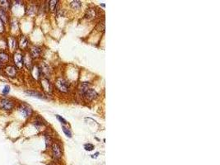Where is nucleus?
<instances>
[{"instance_id": "f257e3e1", "label": "nucleus", "mask_w": 220, "mask_h": 165, "mask_svg": "<svg viewBox=\"0 0 220 165\" xmlns=\"http://www.w3.org/2000/svg\"><path fill=\"white\" fill-rule=\"evenodd\" d=\"M14 102L12 99L9 98H1L0 99V108L4 111H11L13 109Z\"/></svg>"}, {"instance_id": "f03ea898", "label": "nucleus", "mask_w": 220, "mask_h": 165, "mask_svg": "<svg viewBox=\"0 0 220 165\" xmlns=\"http://www.w3.org/2000/svg\"><path fill=\"white\" fill-rule=\"evenodd\" d=\"M56 86L58 88V89L60 92H67L68 91V83L67 82L65 79L59 78L56 81Z\"/></svg>"}, {"instance_id": "7ed1b4c3", "label": "nucleus", "mask_w": 220, "mask_h": 165, "mask_svg": "<svg viewBox=\"0 0 220 165\" xmlns=\"http://www.w3.org/2000/svg\"><path fill=\"white\" fill-rule=\"evenodd\" d=\"M18 110L24 117H29L32 114V109L31 108L30 106H28L26 103H21Z\"/></svg>"}, {"instance_id": "20e7f679", "label": "nucleus", "mask_w": 220, "mask_h": 165, "mask_svg": "<svg viewBox=\"0 0 220 165\" xmlns=\"http://www.w3.org/2000/svg\"><path fill=\"white\" fill-rule=\"evenodd\" d=\"M13 61L15 65L21 69L23 66V56L20 52H15L13 54Z\"/></svg>"}, {"instance_id": "39448f33", "label": "nucleus", "mask_w": 220, "mask_h": 165, "mask_svg": "<svg viewBox=\"0 0 220 165\" xmlns=\"http://www.w3.org/2000/svg\"><path fill=\"white\" fill-rule=\"evenodd\" d=\"M52 154H53L54 158H55V159H60L62 156L60 146L56 143L52 145Z\"/></svg>"}, {"instance_id": "423d86ee", "label": "nucleus", "mask_w": 220, "mask_h": 165, "mask_svg": "<svg viewBox=\"0 0 220 165\" xmlns=\"http://www.w3.org/2000/svg\"><path fill=\"white\" fill-rule=\"evenodd\" d=\"M4 71H5V73L7 74V76L11 77V78H13V77L16 76V74H17V69H16L15 66H7V67L4 69Z\"/></svg>"}, {"instance_id": "0eeeda50", "label": "nucleus", "mask_w": 220, "mask_h": 165, "mask_svg": "<svg viewBox=\"0 0 220 165\" xmlns=\"http://www.w3.org/2000/svg\"><path fill=\"white\" fill-rule=\"evenodd\" d=\"M97 9H96V8H89V9L87 11L86 14H85L86 18H87V19H89V20H92V19H94V18H97Z\"/></svg>"}, {"instance_id": "6e6552de", "label": "nucleus", "mask_w": 220, "mask_h": 165, "mask_svg": "<svg viewBox=\"0 0 220 165\" xmlns=\"http://www.w3.org/2000/svg\"><path fill=\"white\" fill-rule=\"evenodd\" d=\"M41 85H42V88L43 89L47 92H51V90H52V87H51V84L50 83V81L47 79H42L41 81Z\"/></svg>"}, {"instance_id": "1a4fd4ad", "label": "nucleus", "mask_w": 220, "mask_h": 165, "mask_svg": "<svg viewBox=\"0 0 220 165\" xmlns=\"http://www.w3.org/2000/svg\"><path fill=\"white\" fill-rule=\"evenodd\" d=\"M30 55L32 58H38L40 55V49L37 46H33L32 47L31 51H30Z\"/></svg>"}, {"instance_id": "9d476101", "label": "nucleus", "mask_w": 220, "mask_h": 165, "mask_svg": "<svg viewBox=\"0 0 220 165\" xmlns=\"http://www.w3.org/2000/svg\"><path fill=\"white\" fill-rule=\"evenodd\" d=\"M7 44L8 48L10 49V51H14L15 48H16V46H17V41H16V39L13 37V36H10L7 38Z\"/></svg>"}, {"instance_id": "9b49d317", "label": "nucleus", "mask_w": 220, "mask_h": 165, "mask_svg": "<svg viewBox=\"0 0 220 165\" xmlns=\"http://www.w3.org/2000/svg\"><path fill=\"white\" fill-rule=\"evenodd\" d=\"M85 96H86V98L88 100H93V99H95L97 97V92H96L94 89H93V88H89L87 90V92H86Z\"/></svg>"}, {"instance_id": "f8f14e48", "label": "nucleus", "mask_w": 220, "mask_h": 165, "mask_svg": "<svg viewBox=\"0 0 220 165\" xmlns=\"http://www.w3.org/2000/svg\"><path fill=\"white\" fill-rule=\"evenodd\" d=\"M89 83L87 82H84V83H82L80 85V88H79V91H80L81 95H85L86 92H87V90L89 89Z\"/></svg>"}, {"instance_id": "ddd939ff", "label": "nucleus", "mask_w": 220, "mask_h": 165, "mask_svg": "<svg viewBox=\"0 0 220 165\" xmlns=\"http://www.w3.org/2000/svg\"><path fill=\"white\" fill-rule=\"evenodd\" d=\"M18 46H19V48L21 49V50H25L28 46V40H27V39L25 36H21V37L19 43H18Z\"/></svg>"}, {"instance_id": "4468645a", "label": "nucleus", "mask_w": 220, "mask_h": 165, "mask_svg": "<svg viewBox=\"0 0 220 165\" xmlns=\"http://www.w3.org/2000/svg\"><path fill=\"white\" fill-rule=\"evenodd\" d=\"M8 60H9V55L7 53L3 52V51L0 52V64L1 65L6 64L8 62Z\"/></svg>"}, {"instance_id": "2eb2a0df", "label": "nucleus", "mask_w": 220, "mask_h": 165, "mask_svg": "<svg viewBox=\"0 0 220 165\" xmlns=\"http://www.w3.org/2000/svg\"><path fill=\"white\" fill-rule=\"evenodd\" d=\"M0 20H2V22L3 23H7L8 22L7 12L4 9H3L2 7H0Z\"/></svg>"}, {"instance_id": "dca6fc26", "label": "nucleus", "mask_w": 220, "mask_h": 165, "mask_svg": "<svg viewBox=\"0 0 220 165\" xmlns=\"http://www.w3.org/2000/svg\"><path fill=\"white\" fill-rule=\"evenodd\" d=\"M26 93L28 94L29 96H31V97H34V98H37L40 99L45 98V97L40 92H36V91H26Z\"/></svg>"}, {"instance_id": "f3484780", "label": "nucleus", "mask_w": 220, "mask_h": 165, "mask_svg": "<svg viewBox=\"0 0 220 165\" xmlns=\"http://www.w3.org/2000/svg\"><path fill=\"white\" fill-rule=\"evenodd\" d=\"M10 5H11V3L9 1H0V7L4 9L6 12L10 8Z\"/></svg>"}, {"instance_id": "a211bd4d", "label": "nucleus", "mask_w": 220, "mask_h": 165, "mask_svg": "<svg viewBox=\"0 0 220 165\" xmlns=\"http://www.w3.org/2000/svg\"><path fill=\"white\" fill-rule=\"evenodd\" d=\"M70 4H71V7H73V9H79L82 6V2L78 1V0H75V1L71 2Z\"/></svg>"}, {"instance_id": "6ab92c4d", "label": "nucleus", "mask_w": 220, "mask_h": 165, "mask_svg": "<svg viewBox=\"0 0 220 165\" xmlns=\"http://www.w3.org/2000/svg\"><path fill=\"white\" fill-rule=\"evenodd\" d=\"M57 3H58V1H57V0H52V1H50L49 6H50V11L54 12L55 7H56V5H57Z\"/></svg>"}, {"instance_id": "aec40b11", "label": "nucleus", "mask_w": 220, "mask_h": 165, "mask_svg": "<svg viewBox=\"0 0 220 165\" xmlns=\"http://www.w3.org/2000/svg\"><path fill=\"white\" fill-rule=\"evenodd\" d=\"M62 129H63V131H64V133L68 137H69V138H71V137H72V133H71V131H70L68 128H66L64 125H62Z\"/></svg>"}, {"instance_id": "412c9836", "label": "nucleus", "mask_w": 220, "mask_h": 165, "mask_svg": "<svg viewBox=\"0 0 220 165\" xmlns=\"http://www.w3.org/2000/svg\"><path fill=\"white\" fill-rule=\"evenodd\" d=\"M84 149L87 151H92L94 149V145H92V144H86V145H84Z\"/></svg>"}, {"instance_id": "4be33fe9", "label": "nucleus", "mask_w": 220, "mask_h": 165, "mask_svg": "<svg viewBox=\"0 0 220 165\" xmlns=\"http://www.w3.org/2000/svg\"><path fill=\"white\" fill-rule=\"evenodd\" d=\"M10 92V87L9 86H5L4 88H3V94H4V95H7L8 94V92Z\"/></svg>"}, {"instance_id": "5701e85b", "label": "nucleus", "mask_w": 220, "mask_h": 165, "mask_svg": "<svg viewBox=\"0 0 220 165\" xmlns=\"http://www.w3.org/2000/svg\"><path fill=\"white\" fill-rule=\"evenodd\" d=\"M56 118L58 119L59 121H60V122L63 124V125H66L67 124V121H66V120H64V119L62 117H60V116H59V115H56Z\"/></svg>"}, {"instance_id": "b1692460", "label": "nucleus", "mask_w": 220, "mask_h": 165, "mask_svg": "<svg viewBox=\"0 0 220 165\" xmlns=\"http://www.w3.org/2000/svg\"><path fill=\"white\" fill-rule=\"evenodd\" d=\"M5 32V26H4V23L2 22V20H0V34L3 33Z\"/></svg>"}, {"instance_id": "393cba45", "label": "nucleus", "mask_w": 220, "mask_h": 165, "mask_svg": "<svg viewBox=\"0 0 220 165\" xmlns=\"http://www.w3.org/2000/svg\"><path fill=\"white\" fill-rule=\"evenodd\" d=\"M46 147H48L49 145H50V141H51L50 137H46Z\"/></svg>"}, {"instance_id": "a878e982", "label": "nucleus", "mask_w": 220, "mask_h": 165, "mask_svg": "<svg viewBox=\"0 0 220 165\" xmlns=\"http://www.w3.org/2000/svg\"><path fill=\"white\" fill-rule=\"evenodd\" d=\"M98 154H99V153H96V154H93V155H92V158H97Z\"/></svg>"}, {"instance_id": "bb28decb", "label": "nucleus", "mask_w": 220, "mask_h": 165, "mask_svg": "<svg viewBox=\"0 0 220 165\" xmlns=\"http://www.w3.org/2000/svg\"><path fill=\"white\" fill-rule=\"evenodd\" d=\"M1 68H2V65L0 64V69H1Z\"/></svg>"}]
</instances>
